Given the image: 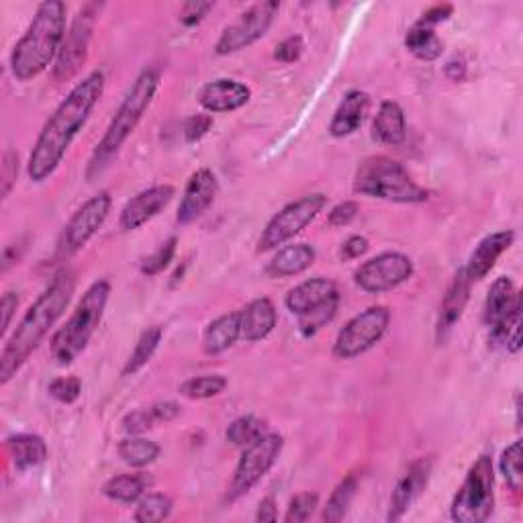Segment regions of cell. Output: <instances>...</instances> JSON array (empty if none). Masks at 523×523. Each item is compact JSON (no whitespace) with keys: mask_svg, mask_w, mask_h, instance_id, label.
<instances>
[{"mask_svg":"<svg viewBox=\"0 0 523 523\" xmlns=\"http://www.w3.org/2000/svg\"><path fill=\"white\" fill-rule=\"evenodd\" d=\"M217 193H219V180L215 172L209 168H199L186 182L182 201L178 205L176 221L180 225L197 221L215 203Z\"/></svg>","mask_w":523,"mask_h":523,"instance_id":"18","label":"cell"},{"mask_svg":"<svg viewBox=\"0 0 523 523\" xmlns=\"http://www.w3.org/2000/svg\"><path fill=\"white\" fill-rule=\"evenodd\" d=\"M227 389V378L223 374H203L188 378L180 385L178 393L190 401H203L221 395Z\"/></svg>","mask_w":523,"mask_h":523,"instance_id":"35","label":"cell"},{"mask_svg":"<svg viewBox=\"0 0 523 523\" xmlns=\"http://www.w3.org/2000/svg\"><path fill=\"white\" fill-rule=\"evenodd\" d=\"M391 323V309L374 305L354 315L342 329L334 344V356L338 360H354L372 350L387 334Z\"/></svg>","mask_w":523,"mask_h":523,"instance_id":"11","label":"cell"},{"mask_svg":"<svg viewBox=\"0 0 523 523\" xmlns=\"http://www.w3.org/2000/svg\"><path fill=\"white\" fill-rule=\"evenodd\" d=\"M499 466L501 472L505 477V483L509 487V491H513L515 495L521 493L523 489V468H521V440L513 442L511 446H507L499 458Z\"/></svg>","mask_w":523,"mask_h":523,"instance_id":"38","label":"cell"},{"mask_svg":"<svg viewBox=\"0 0 523 523\" xmlns=\"http://www.w3.org/2000/svg\"><path fill=\"white\" fill-rule=\"evenodd\" d=\"M176 246H178V237L176 235L168 237V240L154 254H150L148 258L141 260V266H139L141 274L148 276V278L162 274L170 266V262L174 260Z\"/></svg>","mask_w":523,"mask_h":523,"instance_id":"39","label":"cell"},{"mask_svg":"<svg viewBox=\"0 0 523 523\" xmlns=\"http://www.w3.org/2000/svg\"><path fill=\"white\" fill-rule=\"evenodd\" d=\"M47 393L64 405H72L82 395V383L78 376H60L52 380L50 387H47Z\"/></svg>","mask_w":523,"mask_h":523,"instance_id":"41","label":"cell"},{"mask_svg":"<svg viewBox=\"0 0 523 523\" xmlns=\"http://www.w3.org/2000/svg\"><path fill=\"white\" fill-rule=\"evenodd\" d=\"M405 47L411 56L421 62H436L444 54V41L438 37L434 27L415 23L405 35Z\"/></svg>","mask_w":523,"mask_h":523,"instance_id":"29","label":"cell"},{"mask_svg":"<svg viewBox=\"0 0 523 523\" xmlns=\"http://www.w3.org/2000/svg\"><path fill=\"white\" fill-rule=\"evenodd\" d=\"M213 127V117L209 113H197L184 121V139L188 144H197Z\"/></svg>","mask_w":523,"mask_h":523,"instance_id":"44","label":"cell"},{"mask_svg":"<svg viewBox=\"0 0 523 523\" xmlns=\"http://www.w3.org/2000/svg\"><path fill=\"white\" fill-rule=\"evenodd\" d=\"M172 499L164 493H150L146 497H141L135 509L133 519L139 523H158L170 517L172 513Z\"/></svg>","mask_w":523,"mask_h":523,"instance_id":"37","label":"cell"},{"mask_svg":"<svg viewBox=\"0 0 523 523\" xmlns=\"http://www.w3.org/2000/svg\"><path fill=\"white\" fill-rule=\"evenodd\" d=\"M317 509H319V495L317 493H299L297 497L291 499L287 515H284V521H287V523H305L315 515Z\"/></svg>","mask_w":523,"mask_h":523,"instance_id":"40","label":"cell"},{"mask_svg":"<svg viewBox=\"0 0 523 523\" xmlns=\"http://www.w3.org/2000/svg\"><path fill=\"white\" fill-rule=\"evenodd\" d=\"M280 11V3L276 0H266L250 7L246 13L240 15L235 23L223 29L219 41L215 43L217 56H229L246 50V47L260 41L274 23L276 13Z\"/></svg>","mask_w":523,"mask_h":523,"instance_id":"14","label":"cell"},{"mask_svg":"<svg viewBox=\"0 0 523 523\" xmlns=\"http://www.w3.org/2000/svg\"><path fill=\"white\" fill-rule=\"evenodd\" d=\"M338 284L329 278H311L305 280L301 284H297L295 289L289 291L287 299H284V305L293 313V315H303L315 307H319L321 303L329 301L331 297H338Z\"/></svg>","mask_w":523,"mask_h":523,"instance_id":"23","label":"cell"},{"mask_svg":"<svg viewBox=\"0 0 523 523\" xmlns=\"http://www.w3.org/2000/svg\"><path fill=\"white\" fill-rule=\"evenodd\" d=\"M66 5L62 0L41 3L11 54V72L27 82L56 64L66 39Z\"/></svg>","mask_w":523,"mask_h":523,"instance_id":"3","label":"cell"},{"mask_svg":"<svg viewBox=\"0 0 523 523\" xmlns=\"http://www.w3.org/2000/svg\"><path fill=\"white\" fill-rule=\"evenodd\" d=\"M123 425V430L129 434V436H144L146 432L154 430V427L158 425L154 413L150 407L146 409H135L131 413H127L121 421Z\"/></svg>","mask_w":523,"mask_h":523,"instance_id":"42","label":"cell"},{"mask_svg":"<svg viewBox=\"0 0 523 523\" xmlns=\"http://www.w3.org/2000/svg\"><path fill=\"white\" fill-rule=\"evenodd\" d=\"M242 338V313L231 311L213 319L203 334V350L207 356H219L233 348Z\"/></svg>","mask_w":523,"mask_h":523,"instance_id":"25","label":"cell"},{"mask_svg":"<svg viewBox=\"0 0 523 523\" xmlns=\"http://www.w3.org/2000/svg\"><path fill=\"white\" fill-rule=\"evenodd\" d=\"M495 511V468L493 458H477L450 505V515L458 523H485Z\"/></svg>","mask_w":523,"mask_h":523,"instance_id":"7","label":"cell"},{"mask_svg":"<svg viewBox=\"0 0 523 523\" xmlns=\"http://www.w3.org/2000/svg\"><path fill=\"white\" fill-rule=\"evenodd\" d=\"M76 291V274L70 268L60 270L37 301L27 309L13 336L0 354V385L7 387L39 344L54 329L58 319L68 309Z\"/></svg>","mask_w":523,"mask_h":523,"instance_id":"2","label":"cell"},{"mask_svg":"<svg viewBox=\"0 0 523 523\" xmlns=\"http://www.w3.org/2000/svg\"><path fill=\"white\" fill-rule=\"evenodd\" d=\"M17 307H19V295L13 293V291L5 293L3 301H0V311H3V334H7V331H9Z\"/></svg>","mask_w":523,"mask_h":523,"instance_id":"50","label":"cell"},{"mask_svg":"<svg viewBox=\"0 0 523 523\" xmlns=\"http://www.w3.org/2000/svg\"><path fill=\"white\" fill-rule=\"evenodd\" d=\"M117 452L119 458L131 468H146L158 460L162 450L154 440H148L144 436H129L119 442Z\"/></svg>","mask_w":523,"mask_h":523,"instance_id":"32","label":"cell"},{"mask_svg":"<svg viewBox=\"0 0 523 523\" xmlns=\"http://www.w3.org/2000/svg\"><path fill=\"white\" fill-rule=\"evenodd\" d=\"M7 452L19 472L43 464L47 460V454H50L43 438L35 434H17L7 438Z\"/></svg>","mask_w":523,"mask_h":523,"instance_id":"28","label":"cell"},{"mask_svg":"<svg viewBox=\"0 0 523 523\" xmlns=\"http://www.w3.org/2000/svg\"><path fill=\"white\" fill-rule=\"evenodd\" d=\"M162 336H164V331L160 325H152L148 329L141 331V336L129 356V360L125 362L123 366V376H133L137 374L141 368H144L156 354L160 342H162Z\"/></svg>","mask_w":523,"mask_h":523,"instance_id":"33","label":"cell"},{"mask_svg":"<svg viewBox=\"0 0 523 523\" xmlns=\"http://www.w3.org/2000/svg\"><path fill=\"white\" fill-rule=\"evenodd\" d=\"M282 448H284V440L280 434H264L254 444L244 448V454L235 466L225 501L233 503L248 495L272 470V466L282 454Z\"/></svg>","mask_w":523,"mask_h":523,"instance_id":"10","label":"cell"},{"mask_svg":"<svg viewBox=\"0 0 523 523\" xmlns=\"http://www.w3.org/2000/svg\"><path fill=\"white\" fill-rule=\"evenodd\" d=\"M111 297V282H92L78 301L70 319L56 331L52 338V356L60 366L72 364L92 340L94 331L99 329L107 303Z\"/></svg>","mask_w":523,"mask_h":523,"instance_id":"6","label":"cell"},{"mask_svg":"<svg viewBox=\"0 0 523 523\" xmlns=\"http://www.w3.org/2000/svg\"><path fill=\"white\" fill-rule=\"evenodd\" d=\"M252 90L233 78H217L213 82H207L199 92V105L207 113H231L242 109L250 103Z\"/></svg>","mask_w":523,"mask_h":523,"instance_id":"19","label":"cell"},{"mask_svg":"<svg viewBox=\"0 0 523 523\" xmlns=\"http://www.w3.org/2000/svg\"><path fill=\"white\" fill-rule=\"evenodd\" d=\"M174 199V186L156 184L141 190L133 199L125 203L119 215V227L123 231H135L158 217Z\"/></svg>","mask_w":523,"mask_h":523,"instance_id":"17","label":"cell"},{"mask_svg":"<svg viewBox=\"0 0 523 523\" xmlns=\"http://www.w3.org/2000/svg\"><path fill=\"white\" fill-rule=\"evenodd\" d=\"M368 107H370V97L364 90L346 92V97L342 99L340 107L334 113V119L329 123V135L336 139L354 135L362 127L368 115Z\"/></svg>","mask_w":523,"mask_h":523,"instance_id":"22","label":"cell"},{"mask_svg":"<svg viewBox=\"0 0 523 523\" xmlns=\"http://www.w3.org/2000/svg\"><path fill=\"white\" fill-rule=\"evenodd\" d=\"M148 487H150V479L144 472L119 474V477H113L103 485V495L111 501L131 505L144 497Z\"/></svg>","mask_w":523,"mask_h":523,"instance_id":"30","label":"cell"},{"mask_svg":"<svg viewBox=\"0 0 523 523\" xmlns=\"http://www.w3.org/2000/svg\"><path fill=\"white\" fill-rule=\"evenodd\" d=\"M160 88V70L158 68H144L131 84L129 92L125 94L123 103L119 105L113 121L109 123L103 139L94 148L88 168H86V178L94 180L99 178L109 164L117 158L121 148L125 146V141L131 137L139 121L144 119L148 113L156 92Z\"/></svg>","mask_w":523,"mask_h":523,"instance_id":"4","label":"cell"},{"mask_svg":"<svg viewBox=\"0 0 523 523\" xmlns=\"http://www.w3.org/2000/svg\"><path fill=\"white\" fill-rule=\"evenodd\" d=\"M432 470H434L432 456H419L407 466V470L401 474V479L397 481V485L393 489L387 521L403 519V515L411 509V505L417 501V497L425 491L427 483H430Z\"/></svg>","mask_w":523,"mask_h":523,"instance_id":"16","label":"cell"},{"mask_svg":"<svg viewBox=\"0 0 523 523\" xmlns=\"http://www.w3.org/2000/svg\"><path fill=\"white\" fill-rule=\"evenodd\" d=\"M452 13H454V7H452V5H436V7H432L430 11L423 13V17L419 19V23L436 29V25L448 21V19L452 17Z\"/></svg>","mask_w":523,"mask_h":523,"instance_id":"49","label":"cell"},{"mask_svg":"<svg viewBox=\"0 0 523 523\" xmlns=\"http://www.w3.org/2000/svg\"><path fill=\"white\" fill-rule=\"evenodd\" d=\"M415 272L413 260L403 252H383L366 260L356 272L354 280L368 295H380L401 287Z\"/></svg>","mask_w":523,"mask_h":523,"instance_id":"15","label":"cell"},{"mask_svg":"<svg viewBox=\"0 0 523 523\" xmlns=\"http://www.w3.org/2000/svg\"><path fill=\"white\" fill-rule=\"evenodd\" d=\"M340 309V295L331 297L329 301L321 303L319 307L299 315V331L303 338H315L323 327H327L331 321L336 319Z\"/></svg>","mask_w":523,"mask_h":523,"instance_id":"36","label":"cell"},{"mask_svg":"<svg viewBox=\"0 0 523 523\" xmlns=\"http://www.w3.org/2000/svg\"><path fill=\"white\" fill-rule=\"evenodd\" d=\"M317 260V250L311 244H291L280 248L266 266L270 278H291L309 270Z\"/></svg>","mask_w":523,"mask_h":523,"instance_id":"26","label":"cell"},{"mask_svg":"<svg viewBox=\"0 0 523 523\" xmlns=\"http://www.w3.org/2000/svg\"><path fill=\"white\" fill-rule=\"evenodd\" d=\"M372 137L383 146H401L407 137V119L401 105L385 101L372 121Z\"/></svg>","mask_w":523,"mask_h":523,"instance_id":"27","label":"cell"},{"mask_svg":"<svg viewBox=\"0 0 523 523\" xmlns=\"http://www.w3.org/2000/svg\"><path fill=\"white\" fill-rule=\"evenodd\" d=\"M513 242H515L513 229L495 231V233L483 237L464 266V272L468 274V278L472 282H479V280L487 278V274L495 268L497 260L513 246Z\"/></svg>","mask_w":523,"mask_h":523,"instance_id":"21","label":"cell"},{"mask_svg":"<svg viewBox=\"0 0 523 523\" xmlns=\"http://www.w3.org/2000/svg\"><path fill=\"white\" fill-rule=\"evenodd\" d=\"M3 199H7L11 195V190L15 186V180L19 176V156L15 152H7L5 160H3Z\"/></svg>","mask_w":523,"mask_h":523,"instance_id":"47","label":"cell"},{"mask_svg":"<svg viewBox=\"0 0 523 523\" xmlns=\"http://www.w3.org/2000/svg\"><path fill=\"white\" fill-rule=\"evenodd\" d=\"M103 7H105L103 3H86L76 13V17L66 33L60 56L54 64L52 76L56 82L72 80L84 66V62L88 58V47H90V39L94 33V25H97Z\"/></svg>","mask_w":523,"mask_h":523,"instance_id":"13","label":"cell"},{"mask_svg":"<svg viewBox=\"0 0 523 523\" xmlns=\"http://www.w3.org/2000/svg\"><path fill=\"white\" fill-rule=\"evenodd\" d=\"M240 313H242V338L250 344L266 340L278 323L276 307L268 297L250 301Z\"/></svg>","mask_w":523,"mask_h":523,"instance_id":"24","label":"cell"},{"mask_svg":"<svg viewBox=\"0 0 523 523\" xmlns=\"http://www.w3.org/2000/svg\"><path fill=\"white\" fill-rule=\"evenodd\" d=\"M305 52V41L301 35H291L276 45L274 60L282 64H295Z\"/></svg>","mask_w":523,"mask_h":523,"instance_id":"43","label":"cell"},{"mask_svg":"<svg viewBox=\"0 0 523 523\" xmlns=\"http://www.w3.org/2000/svg\"><path fill=\"white\" fill-rule=\"evenodd\" d=\"M150 409L158 423H170L180 415V405L174 401H160V403H154Z\"/></svg>","mask_w":523,"mask_h":523,"instance_id":"51","label":"cell"},{"mask_svg":"<svg viewBox=\"0 0 523 523\" xmlns=\"http://www.w3.org/2000/svg\"><path fill=\"white\" fill-rule=\"evenodd\" d=\"M358 213H360V205L356 201H344L327 213V223L331 227H346L358 217Z\"/></svg>","mask_w":523,"mask_h":523,"instance_id":"46","label":"cell"},{"mask_svg":"<svg viewBox=\"0 0 523 523\" xmlns=\"http://www.w3.org/2000/svg\"><path fill=\"white\" fill-rule=\"evenodd\" d=\"M264 434H266V421L264 419H260L256 415H244V417H237L235 421L229 423L225 438L231 446L248 448L258 438H262Z\"/></svg>","mask_w":523,"mask_h":523,"instance_id":"34","label":"cell"},{"mask_svg":"<svg viewBox=\"0 0 523 523\" xmlns=\"http://www.w3.org/2000/svg\"><path fill=\"white\" fill-rule=\"evenodd\" d=\"M472 280L468 278V274L464 272V268H460L456 272V276L452 278L450 287L442 299L440 305V317H438V327H436V338L438 344H446V340L450 338L452 329L456 327V323L462 319L464 309L470 301V291H472Z\"/></svg>","mask_w":523,"mask_h":523,"instance_id":"20","label":"cell"},{"mask_svg":"<svg viewBox=\"0 0 523 523\" xmlns=\"http://www.w3.org/2000/svg\"><path fill=\"white\" fill-rule=\"evenodd\" d=\"M325 205L327 197L321 193H313L289 203L287 207H282L262 229L256 248L258 254L278 250V246L291 242L295 235H299L307 225H311L317 219Z\"/></svg>","mask_w":523,"mask_h":523,"instance_id":"9","label":"cell"},{"mask_svg":"<svg viewBox=\"0 0 523 523\" xmlns=\"http://www.w3.org/2000/svg\"><path fill=\"white\" fill-rule=\"evenodd\" d=\"M354 193L397 205H417L430 199V190L417 184L403 164L387 156H368L358 164Z\"/></svg>","mask_w":523,"mask_h":523,"instance_id":"5","label":"cell"},{"mask_svg":"<svg viewBox=\"0 0 523 523\" xmlns=\"http://www.w3.org/2000/svg\"><path fill=\"white\" fill-rule=\"evenodd\" d=\"M111 207H113V197L109 190H101L99 195L90 197L66 223L58 242L56 258L60 262H66L72 256H76L105 225Z\"/></svg>","mask_w":523,"mask_h":523,"instance_id":"12","label":"cell"},{"mask_svg":"<svg viewBox=\"0 0 523 523\" xmlns=\"http://www.w3.org/2000/svg\"><path fill=\"white\" fill-rule=\"evenodd\" d=\"M483 321L495 344H505L511 354L521 350V295L509 276H499L491 284Z\"/></svg>","mask_w":523,"mask_h":523,"instance_id":"8","label":"cell"},{"mask_svg":"<svg viewBox=\"0 0 523 523\" xmlns=\"http://www.w3.org/2000/svg\"><path fill=\"white\" fill-rule=\"evenodd\" d=\"M368 250H370V242L366 240L364 235H350L348 240L342 244V252H340V256H342V260L350 262V260H358V258H362Z\"/></svg>","mask_w":523,"mask_h":523,"instance_id":"48","label":"cell"},{"mask_svg":"<svg viewBox=\"0 0 523 523\" xmlns=\"http://www.w3.org/2000/svg\"><path fill=\"white\" fill-rule=\"evenodd\" d=\"M105 92V74L94 70L84 76L60 103L54 115L45 121L27 162V176L33 182H45L64 162L72 141L84 129L90 113Z\"/></svg>","mask_w":523,"mask_h":523,"instance_id":"1","label":"cell"},{"mask_svg":"<svg viewBox=\"0 0 523 523\" xmlns=\"http://www.w3.org/2000/svg\"><path fill=\"white\" fill-rule=\"evenodd\" d=\"M356 491H358V474L352 472L344 481L338 483V487L334 491H331V495L323 507L321 519L327 523H340L348 515L350 505L356 497Z\"/></svg>","mask_w":523,"mask_h":523,"instance_id":"31","label":"cell"},{"mask_svg":"<svg viewBox=\"0 0 523 523\" xmlns=\"http://www.w3.org/2000/svg\"><path fill=\"white\" fill-rule=\"evenodd\" d=\"M215 3H203V0H190L180 9V23L184 27H195L199 25L211 11Z\"/></svg>","mask_w":523,"mask_h":523,"instance_id":"45","label":"cell"},{"mask_svg":"<svg viewBox=\"0 0 523 523\" xmlns=\"http://www.w3.org/2000/svg\"><path fill=\"white\" fill-rule=\"evenodd\" d=\"M444 74L452 80V82H462L466 78V64L462 60H450L444 68Z\"/></svg>","mask_w":523,"mask_h":523,"instance_id":"53","label":"cell"},{"mask_svg":"<svg viewBox=\"0 0 523 523\" xmlns=\"http://www.w3.org/2000/svg\"><path fill=\"white\" fill-rule=\"evenodd\" d=\"M256 519H258V521H276V519H278V507H276L274 497H266V499L260 501Z\"/></svg>","mask_w":523,"mask_h":523,"instance_id":"52","label":"cell"}]
</instances>
